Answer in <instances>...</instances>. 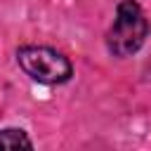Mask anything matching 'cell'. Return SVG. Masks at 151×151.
<instances>
[{
  "label": "cell",
  "mask_w": 151,
  "mask_h": 151,
  "mask_svg": "<svg viewBox=\"0 0 151 151\" xmlns=\"http://www.w3.org/2000/svg\"><path fill=\"white\" fill-rule=\"evenodd\" d=\"M149 35V21L134 0H120L113 26L106 33V47L113 57L134 54Z\"/></svg>",
  "instance_id": "cell-1"
},
{
  "label": "cell",
  "mask_w": 151,
  "mask_h": 151,
  "mask_svg": "<svg viewBox=\"0 0 151 151\" xmlns=\"http://www.w3.org/2000/svg\"><path fill=\"white\" fill-rule=\"evenodd\" d=\"M17 64L21 66V71L42 83V85H57V83H66L73 73L71 68V61L52 50V47H38V45H26V47H19L17 52Z\"/></svg>",
  "instance_id": "cell-2"
},
{
  "label": "cell",
  "mask_w": 151,
  "mask_h": 151,
  "mask_svg": "<svg viewBox=\"0 0 151 151\" xmlns=\"http://www.w3.org/2000/svg\"><path fill=\"white\" fill-rule=\"evenodd\" d=\"M31 149L33 142L26 137L24 130H17V127H7V130H0V149Z\"/></svg>",
  "instance_id": "cell-3"
}]
</instances>
